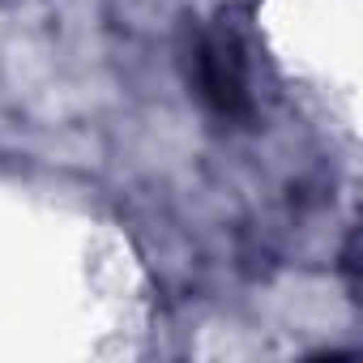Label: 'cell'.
Returning a JSON list of instances; mask_svg holds the SVG:
<instances>
[{
    "mask_svg": "<svg viewBox=\"0 0 363 363\" xmlns=\"http://www.w3.org/2000/svg\"><path fill=\"white\" fill-rule=\"evenodd\" d=\"M197 65V90L206 99V107L223 120H240L248 116V77H244V56L240 43L231 35H206L193 52Z\"/></svg>",
    "mask_w": 363,
    "mask_h": 363,
    "instance_id": "obj_1",
    "label": "cell"
}]
</instances>
